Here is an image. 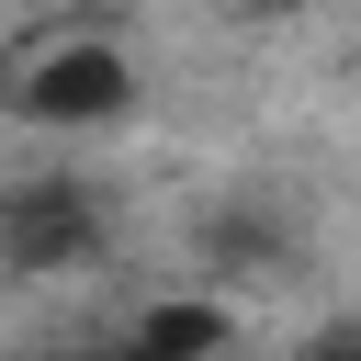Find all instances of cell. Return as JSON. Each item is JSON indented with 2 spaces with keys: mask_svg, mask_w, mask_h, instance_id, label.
<instances>
[{
  "mask_svg": "<svg viewBox=\"0 0 361 361\" xmlns=\"http://www.w3.org/2000/svg\"><path fill=\"white\" fill-rule=\"evenodd\" d=\"M135 102H147V68H135V45H124L113 11H90V23L23 45L11 79H0V113L34 124V135H113Z\"/></svg>",
  "mask_w": 361,
  "mask_h": 361,
  "instance_id": "1",
  "label": "cell"
},
{
  "mask_svg": "<svg viewBox=\"0 0 361 361\" xmlns=\"http://www.w3.org/2000/svg\"><path fill=\"white\" fill-rule=\"evenodd\" d=\"M113 259V214L90 180H11L0 192V271L11 282H68V271H102Z\"/></svg>",
  "mask_w": 361,
  "mask_h": 361,
  "instance_id": "2",
  "label": "cell"
},
{
  "mask_svg": "<svg viewBox=\"0 0 361 361\" xmlns=\"http://www.w3.org/2000/svg\"><path fill=\"white\" fill-rule=\"evenodd\" d=\"M192 248H203V271H214V282H282V271L305 259V237H293V214H282L271 192H237V203H214Z\"/></svg>",
  "mask_w": 361,
  "mask_h": 361,
  "instance_id": "3",
  "label": "cell"
},
{
  "mask_svg": "<svg viewBox=\"0 0 361 361\" xmlns=\"http://www.w3.org/2000/svg\"><path fill=\"white\" fill-rule=\"evenodd\" d=\"M124 338L158 350V361H192V350H226V338H237V305H226V293H158V305L124 316Z\"/></svg>",
  "mask_w": 361,
  "mask_h": 361,
  "instance_id": "4",
  "label": "cell"
},
{
  "mask_svg": "<svg viewBox=\"0 0 361 361\" xmlns=\"http://www.w3.org/2000/svg\"><path fill=\"white\" fill-rule=\"evenodd\" d=\"M203 11H214V23H293L305 0H203Z\"/></svg>",
  "mask_w": 361,
  "mask_h": 361,
  "instance_id": "5",
  "label": "cell"
},
{
  "mask_svg": "<svg viewBox=\"0 0 361 361\" xmlns=\"http://www.w3.org/2000/svg\"><path fill=\"white\" fill-rule=\"evenodd\" d=\"M316 350H361V316H338V327H316Z\"/></svg>",
  "mask_w": 361,
  "mask_h": 361,
  "instance_id": "6",
  "label": "cell"
}]
</instances>
